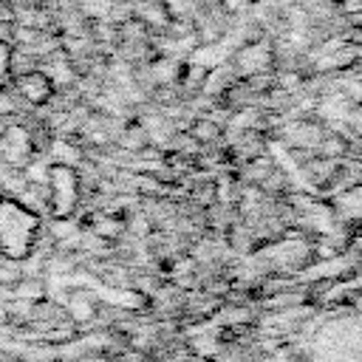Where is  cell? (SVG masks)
Listing matches in <instances>:
<instances>
[{"mask_svg": "<svg viewBox=\"0 0 362 362\" xmlns=\"http://www.w3.org/2000/svg\"><path fill=\"white\" fill-rule=\"evenodd\" d=\"M42 232V218L31 212L23 201L0 195V255L11 260H25Z\"/></svg>", "mask_w": 362, "mask_h": 362, "instance_id": "obj_1", "label": "cell"}, {"mask_svg": "<svg viewBox=\"0 0 362 362\" xmlns=\"http://www.w3.org/2000/svg\"><path fill=\"white\" fill-rule=\"evenodd\" d=\"M0 195H3V192H0Z\"/></svg>", "mask_w": 362, "mask_h": 362, "instance_id": "obj_6", "label": "cell"}, {"mask_svg": "<svg viewBox=\"0 0 362 362\" xmlns=\"http://www.w3.org/2000/svg\"><path fill=\"white\" fill-rule=\"evenodd\" d=\"M8 51H11V45L0 40V88H6L11 82V74H8Z\"/></svg>", "mask_w": 362, "mask_h": 362, "instance_id": "obj_5", "label": "cell"}, {"mask_svg": "<svg viewBox=\"0 0 362 362\" xmlns=\"http://www.w3.org/2000/svg\"><path fill=\"white\" fill-rule=\"evenodd\" d=\"M23 280V266L20 260H11V257H3L0 255V288H6L11 294V288Z\"/></svg>", "mask_w": 362, "mask_h": 362, "instance_id": "obj_4", "label": "cell"}, {"mask_svg": "<svg viewBox=\"0 0 362 362\" xmlns=\"http://www.w3.org/2000/svg\"><path fill=\"white\" fill-rule=\"evenodd\" d=\"M45 187L51 195V218H74L82 201V181L76 167L51 161L45 170Z\"/></svg>", "mask_w": 362, "mask_h": 362, "instance_id": "obj_2", "label": "cell"}, {"mask_svg": "<svg viewBox=\"0 0 362 362\" xmlns=\"http://www.w3.org/2000/svg\"><path fill=\"white\" fill-rule=\"evenodd\" d=\"M11 88H14V93L25 102V105H31V107H45L48 102H51V96H54V82L48 79V74L45 71H28V74H23V76H14L11 79Z\"/></svg>", "mask_w": 362, "mask_h": 362, "instance_id": "obj_3", "label": "cell"}]
</instances>
